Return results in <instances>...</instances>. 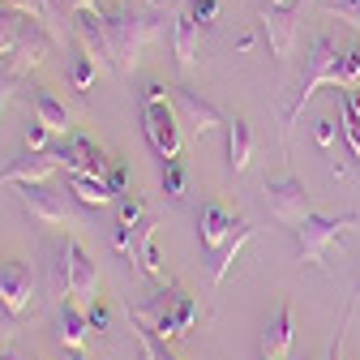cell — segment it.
Segmentation results:
<instances>
[{
	"label": "cell",
	"mask_w": 360,
	"mask_h": 360,
	"mask_svg": "<svg viewBox=\"0 0 360 360\" xmlns=\"http://www.w3.org/2000/svg\"><path fill=\"white\" fill-rule=\"evenodd\" d=\"M108 185H112V193H124V185H129L124 167H112V172H108Z\"/></svg>",
	"instance_id": "cell-36"
},
{
	"label": "cell",
	"mask_w": 360,
	"mask_h": 360,
	"mask_svg": "<svg viewBox=\"0 0 360 360\" xmlns=\"http://www.w3.org/2000/svg\"><path fill=\"white\" fill-rule=\"evenodd\" d=\"M163 193H167V198H180V193H185V167H180V159H167V163H163Z\"/></svg>",
	"instance_id": "cell-29"
},
{
	"label": "cell",
	"mask_w": 360,
	"mask_h": 360,
	"mask_svg": "<svg viewBox=\"0 0 360 360\" xmlns=\"http://www.w3.org/2000/svg\"><path fill=\"white\" fill-rule=\"evenodd\" d=\"M34 120H43L52 133H69L73 129V116H69V108L60 103V99H52L48 90H39L34 95Z\"/></svg>",
	"instance_id": "cell-23"
},
{
	"label": "cell",
	"mask_w": 360,
	"mask_h": 360,
	"mask_svg": "<svg viewBox=\"0 0 360 360\" xmlns=\"http://www.w3.org/2000/svg\"><path fill=\"white\" fill-rule=\"evenodd\" d=\"M69 189H73L77 202H86V206H108V202L116 198L103 176H82V172H69Z\"/></svg>",
	"instance_id": "cell-22"
},
{
	"label": "cell",
	"mask_w": 360,
	"mask_h": 360,
	"mask_svg": "<svg viewBox=\"0 0 360 360\" xmlns=\"http://www.w3.org/2000/svg\"><path fill=\"white\" fill-rule=\"evenodd\" d=\"M133 335H138V347H142V360H172L167 356V347L155 339V330H146V326H133Z\"/></svg>",
	"instance_id": "cell-28"
},
{
	"label": "cell",
	"mask_w": 360,
	"mask_h": 360,
	"mask_svg": "<svg viewBox=\"0 0 360 360\" xmlns=\"http://www.w3.org/2000/svg\"><path fill=\"white\" fill-rule=\"evenodd\" d=\"M133 322L146 326V330H155L163 343L167 339H185L193 330V322H198V300L189 292H180V288H167L155 300H146V304L133 309Z\"/></svg>",
	"instance_id": "cell-2"
},
{
	"label": "cell",
	"mask_w": 360,
	"mask_h": 360,
	"mask_svg": "<svg viewBox=\"0 0 360 360\" xmlns=\"http://www.w3.org/2000/svg\"><path fill=\"white\" fill-rule=\"evenodd\" d=\"M22 26H26V13H18V9H9V5H0V56H9V52L18 48Z\"/></svg>",
	"instance_id": "cell-27"
},
{
	"label": "cell",
	"mask_w": 360,
	"mask_h": 360,
	"mask_svg": "<svg viewBox=\"0 0 360 360\" xmlns=\"http://www.w3.org/2000/svg\"><path fill=\"white\" fill-rule=\"evenodd\" d=\"M360 223V214H309L304 223H296L292 228V236H296V257L300 262H309V266H318L322 257H326V249L330 245H339L352 228Z\"/></svg>",
	"instance_id": "cell-4"
},
{
	"label": "cell",
	"mask_w": 360,
	"mask_h": 360,
	"mask_svg": "<svg viewBox=\"0 0 360 360\" xmlns=\"http://www.w3.org/2000/svg\"><path fill=\"white\" fill-rule=\"evenodd\" d=\"M262 360H283V356H262Z\"/></svg>",
	"instance_id": "cell-39"
},
{
	"label": "cell",
	"mask_w": 360,
	"mask_h": 360,
	"mask_svg": "<svg viewBox=\"0 0 360 360\" xmlns=\"http://www.w3.org/2000/svg\"><path fill=\"white\" fill-rule=\"evenodd\" d=\"M48 48H52V39H48V26H43L39 18H26V26H22V34H18V48L5 56L22 77L34 69V65H43L48 60Z\"/></svg>",
	"instance_id": "cell-10"
},
{
	"label": "cell",
	"mask_w": 360,
	"mask_h": 360,
	"mask_svg": "<svg viewBox=\"0 0 360 360\" xmlns=\"http://www.w3.org/2000/svg\"><path fill=\"white\" fill-rule=\"evenodd\" d=\"M313 138H318L322 150H330L335 146V120L330 116H318V120H313Z\"/></svg>",
	"instance_id": "cell-31"
},
{
	"label": "cell",
	"mask_w": 360,
	"mask_h": 360,
	"mask_svg": "<svg viewBox=\"0 0 360 360\" xmlns=\"http://www.w3.org/2000/svg\"><path fill=\"white\" fill-rule=\"evenodd\" d=\"M65 356H69V360H86V356H82V347H65Z\"/></svg>",
	"instance_id": "cell-38"
},
{
	"label": "cell",
	"mask_w": 360,
	"mask_h": 360,
	"mask_svg": "<svg viewBox=\"0 0 360 360\" xmlns=\"http://www.w3.org/2000/svg\"><path fill=\"white\" fill-rule=\"evenodd\" d=\"M142 129L155 146V155L167 163V159H180V112L167 103V99H155V103H142Z\"/></svg>",
	"instance_id": "cell-5"
},
{
	"label": "cell",
	"mask_w": 360,
	"mask_h": 360,
	"mask_svg": "<svg viewBox=\"0 0 360 360\" xmlns=\"http://www.w3.org/2000/svg\"><path fill=\"white\" fill-rule=\"evenodd\" d=\"M300 5H304V9H309V5H313V0H300Z\"/></svg>",
	"instance_id": "cell-40"
},
{
	"label": "cell",
	"mask_w": 360,
	"mask_h": 360,
	"mask_svg": "<svg viewBox=\"0 0 360 360\" xmlns=\"http://www.w3.org/2000/svg\"><path fill=\"white\" fill-rule=\"evenodd\" d=\"M249 236H253L249 223H236L232 236L214 249V266H210V283H214V288H223V279H228V270H232V262L240 257V249H245V240H249Z\"/></svg>",
	"instance_id": "cell-19"
},
{
	"label": "cell",
	"mask_w": 360,
	"mask_h": 360,
	"mask_svg": "<svg viewBox=\"0 0 360 360\" xmlns=\"http://www.w3.org/2000/svg\"><path fill=\"white\" fill-rule=\"evenodd\" d=\"M86 318H90V330H108V309L103 304H90Z\"/></svg>",
	"instance_id": "cell-34"
},
{
	"label": "cell",
	"mask_w": 360,
	"mask_h": 360,
	"mask_svg": "<svg viewBox=\"0 0 360 360\" xmlns=\"http://www.w3.org/2000/svg\"><path fill=\"white\" fill-rule=\"evenodd\" d=\"M356 99H360V95H356Z\"/></svg>",
	"instance_id": "cell-42"
},
{
	"label": "cell",
	"mask_w": 360,
	"mask_h": 360,
	"mask_svg": "<svg viewBox=\"0 0 360 360\" xmlns=\"http://www.w3.org/2000/svg\"><path fill=\"white\" fill-rule=\"evenodd\" d=\"M232 228H236V219L228 214V206H223V202H206V206L198 210V236H202V245H206L210 253L232 236Z\"/></svg>",
	"instance_id": "cell-16"
},
{
	"label": "cell",
	"mask_w": 360,
	"mask_h": 360,
	"mask_svg": "<svg viewBox=\"0 0 360 360\" xmlns=\"http://www.w3.org/2000/svg\"><path fill=\"white\" fill-rule=\"evenodd\" d=\"M48 124H43V120H34L30 129H26V150H48Z\"/></svg>",
	"instance_id": "cell-32"
},
{
	"label": "cell",
	"mask_w": 360,
	"mask_h": 360,
	"mask_svg": "<svg viewBox=\"0 0 360 360\" xmlns=\"http://www.w3.org/2000/svg\"><path fill=\"white\" fill-rule=\"evenodd\" d=\"M253 159V129L249 120H228V167L240 176Z\"/></svg>",
	"instance_id": "cell-21"
},
{
	"label": "cell",
	"mask_w": 360,
	"mask_h": 360,
	"mask_svg": "<svg viewBox=\"0 0 360 360\" xmlns=\"http://www.w3.org/2000/svg\"><path fill=\"white\" fill-rule=\"evenodd\" d=\"M330 86H335V90H360V43L343 52V60H339Z\"/></svg>",
	"instance_id": "cell-26"
},
{
	"label": "cell",
	"mask_w": 360,
	"mask_h": 360,
	"mask_svg": "<svg viewBox=\"0 0 360 360\" xmlns=\"http://www.w3.org/2000/svg\"><path fill=\"white\" fill-rule=\"evenodd\" d=\"M292 339H296V330H292V309L283 304L275 318L266 322V330H262V356H288Z\"/></svg>",
	"instance_id": "cell-20"
},
{
	"label": "cell",
	"mask_w": 360,
	"mask_h": 360,
	"mask_svg": "<svg viewBox=\"0 0 360 360\" xmlns=\"http://www.w3.org/2000/svg\"><path fill=\"white\" fill-rule=\"evenodd\" d=\"M22 206L39 219L48 223V228H60V223H69V206L60 193L48 189V180H39V185H22Z\"/></svg>",
	"instance_id": "cell-12"
},
{
	"label": "cell",
	"mask_w": 360,
	"mask_h": 360,
	"mask_svg": "<svg viewBox=\"0 0 360 360\" xmlns=\"http://www.w3.org/2000/svg\"><path fill=\"white\" fill-rule=\"evenodd\" d=\"M339 60H343L339 39L326 34V30H322V34H313L309 52H304V73H300V86H296V99H292V108H288V116H283V146H288V138H292V124H296V116L304 112V103L318 95V86H330Z\"/></svg>",
	"instance_id": "cell-1"
},
{
	"label": "cell",
	"mask_w": 360,
	"mask_h": 360,
	"mask_svg": "<svg viewBox=\"0 0 360 360\" xmlns=\"http://www.w3.org/2000/svg\"><path fill=\"white\" fill-rule=\"evenodd\" d=\"M99 65H103V60L77 43V52H73V60H69V82H73V90H82V95H86V90L95 86V77H99Z\"/></svg>",
	"instance_id": "cell-24"
},
{
	"label": "cell",
	"mask_w": 360,
	"mask_h": 360,
	"mask_svg": "<svg viewBox=\"0 0 360 360\" xmlns=\"http://www.w3.org/2000/svg\"><path fill=\"white\" fill-rule=\"evenodd\" d=\"M65 5H73V9H103L99 0H65Z\"/></svg>",
	"instance_id": "cell-37"
},
{
	"label": "cell",
	"mask_w": 360,
	"mask_h": 360,
	"mask_svg": "<svg viewBox=\"0 0 360 360\" xmlns=\"http://www.w3.org/2000/svg\"><path fill=\"white\" fill-rule=\"evenodd\" d=\"M60 167L65 172H82V176H103L108 180V159L90 138H69L60 150Z\"/></svg>",
	"instance_id": "cell-14"
},
{
	"label": "cell",
	"mask_w": 360,
	"mask_h": 360,
	"mask_svg": "<svg viewBox=\"0 0 360 360\" xmlns=\"http://www.w3.org/2000/svg\"><path fill=\"white\" fill-rule=\"evenodd\" d=\"M18 82H22V73H18L5 56H0V112H5V103H9V95H13Z\"/></svg>",
	"instance_id": "cell-30"
},
{
	"label": "cell",
	"mask_w": 360,
	"mask_h": 360,
	"mask_svg": "<svg viewBox=\"0 0 360 360\" xmlns=\"http://www.w3.org/2000/svg\"><path fill=\"white\" fill-rule=\"evenodd\" d=\"M176 112L185 116V124L198 133V138H202V133H210V129H219V124H223L219 108H214V103H206V99L198 95V90H189V86H176Z\"/></svg>",
	"instance_id": "cell-13"
},
{
	"label": "cell",
	"mask_w": 360,
	"mask_h": 360,
	"mask_svg": "<svg viewBox=\"0 0 360 360\" xmlns=\"http://www.w3.org/2000/svg\"><path fill=\"white\" fill-rule=\"evenodd\" d=\"M103 13V26H108V39H112V56L120 69H133L142 56V48L159 34V22L155 13H138V9H99Z\"/></svg>",
	"instance_id": "cell-3"
},
{
	"label": "cell",
	"mask_w": 360,
	"mask_h": 360,
	"mask_svg": "<svg viewBox=\"0 0 360 360\" xmlns=\"http://www.w3.org/2000/svg\"><path fill=\"white\" fill-rule=\"evenodd\" d=\"M65 249H69V300L90 309L95 304V292H99V266L77 240H65Z\"/></svg>",
	"instance_id": "cell-8"
},
{
	"label": "cell",
	"mask_w": 360,
	"mask_h": 360,
	"mask_svg": "<svg viewBox=\"0 0 360 360\" xmlns=\"http://www.w3.org/2000/svg\"><path fill=\"white\" fill-rule=\"evenodd\" d=\"M167 90H172V86H163V82H150V86L142 90V103H155V99H167Z\"/></svg>",
	"instance_id": "cell-35"
},
{
	"label": "cell",
	"mask_w": 360,
	"mask_h": 360,
	"mask_svg": "<svg viewBox=\"0 0 360 360\" xmlns=\"http://www.w3.org/2000/svg\"><path fill=\"white\" fill-rule=\"evenodd\" d=\"M202 26H210L214 18H219V0H193V9H189Z\"/></svg>",
	"instance_id": "cell-33"
},
{
	"label": "cell",
	"mask_w": 360,
	"mask_h": 360,
	"mask_svg": "<svg viewBox=\"0 0 360 360\" xmlns=\"http://www.w3.org/2000/svg\"><path fill=\"white\" fill-rule=\"evenodd\" d=\"M339 112H343V138H347L352 155L360 159V99H356V90H339Z\"/></svg>",
	"instance_id": "cell-25"
},
{
	"label": "cell",
	"mask_w": 360,
	"mask_h": 360,
	"mask_svg": "<svg viewBox=\"0 0 360 360\" xmlns=\"http://www.w3.org/2000/svg\"><path fill=\"white\" fill-rule=\"evenodd\" d=\"M56 339H60V347H86L90 318H86V309L77 300H65L60 304V313H56Z\"/></svg>",
	"instance_id": "cell-17"
},
{
	"label": "cell",
	"mask_w": 360,
	"mask_h": 360,
	"mask_svg": "<svg viewBox=\"0 0 360 360\" xmlns=\"http://www.w3.org/2000/svg\"><path fill=\"white\" fill-rule=\"evenodd\" d=\"M198 34H202V22L193 13H180L176 26H172V56L180 69H189L193 56H198Z\"/></svg>",
	"instance_id": "cell-18"
},
{
	"label": "cell",
	"mask_w": 360,
	"mask_h": 360,
	"mask_svg": "<svg viewBox=\"0 0 360 360\" xmlns=\"http://www.w3.org/2000/svg\"><path fill=\"white\" fill-rule=\"evenodd\" d=\"M155 232H159V223L155 219H142L138 228H133V236H129V257H133V266L142 270L146 279H159V249H155Z\"/></svg>",
	"instance_id": "cell-15"
},
{
	"label": "cell",
	"mask_w": 360,
	"mask_h": 360,
	"mask_svg": "<svg viewBox=\"0 0 360 360\" xmlns=\"http://www.w3.org/2000/svg\"><path fill=\"white\" fill-rule=\"evenodd\" d=\"M296 9H300V0H266L262 13H257L270 52H275L279 60L292 56V43H296Z\"/></svg>",
	"instance_id": "cell-7"
},
{
	"label": "cell",
	"mask_w": 360,
	"mask_h": 360,
	"mask_svg": "<svg viewBox=\"0 0 360 360\" xmlns=\"http://www.w3.org/2000/svg\"><path fill=\"white\" fill-rule=\"evenodd\" d=\"M30 296H34V270L26 262H5L0 266V300H5L18 318L30 309Z\"/></svg>",
	"instance_id": "cell-11"
},
{
	"label": "cell",
	"mask_w": 360,
	"mask_h": 360,
	"mask_svg": "<svg viewBox=\"0 0 360 360\" xmlns=\"http://www.w3.org/2000/svg\"><path fill=\"white\" fill-rule=\"evenodd\" d=\"M266 210L275 214L283 228H296V223H304L313 214L309 206V193L296 176H279V180H266Z\"/></svg>",
	"instance_id": "cell-6"
},
{
	"label": "cell",
	"mask_w": 360,
	"mask_h": 360,
	"mask_svg": "<svg viewBox=\"0 0 360 360\" xmlns=\"http://www.w3.org/2000/svg\"><path fill=\"white\" fill-rule=\"evenodd\" d=\"M0 360H13V356H0Z\"/></svg>",
	"instance_id": "cell-41"
},
{
	"label": "cell",
	"mask_w": 360,
	"mask_h": 360,
	"mask_svg": "<svg viewBox=\"0 0 360 360\" xmlns=\"http://www.w3.org/2000/svg\"><path fill=\"white\" fill-rule=\"evenodd\" d=\"M60 167V150H22L5 172H0V185H39Z\"/></svg>",
	"instance_id": "cell-9"
}]
</instances>
